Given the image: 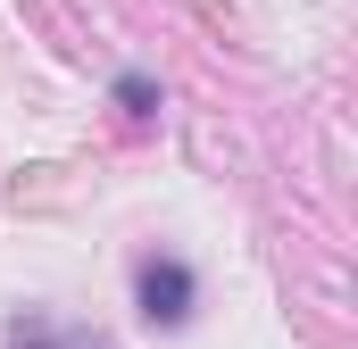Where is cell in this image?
<instances>
[{"label":"cell","instance_id":"cell-1","mask_svg":"<svg viewBox=\"0 0 358 349\" xmlns=\"http://www.w3.org/2000/svg\"><path fill=\"white\" fill-rule=\"evenodd\" d=\"M183 299H192V274H183V266H167V258H150V266H142V316L176 325V316H183Z\"/></svg>","mask_w":358,"mask_h":349},{"label":"cell","instance_id":"cell-2","mask_svg":"<svg viewBox=\"0 0 358 349\" xmlns=\"http://www.w3.org/2000/svg\"><path fill=\"white\" fill-rule=\"evenodd\" d=\"M59 174H67V167H25L17 183H8V208H17V216H25V208H67L76 183H59Z\"/></svg>","mask_w":358,"mask_h":349},{"label":"cell","instance_id":"cell-3","mask_svg":"<svg viewBox=\"0 0 358 349\" xmlns=\"http://www.w3.org/2000/svg\"><path fill=\"white\" fill-rule=\"evenodd\" d=\"M25 8H34V17L50 25V42H59L67 59H92V25L76 17V8H67V0H25Z\"/></svg>","mask_w":358,"mask_h":349},{"label":"cell","instance_id":"cell-4","mask_svg":"<svg viewBox=\"0 0 358 349\" xmlns=\"http://www.w3.org/2000/svg\"><path fill=\"white\" fill-rule=\"evenodd\" d=\"M17 349H100L92 333H50V325H17Z\"/></svg>","mask_w":358,"mask_h":349}]
</instances>
